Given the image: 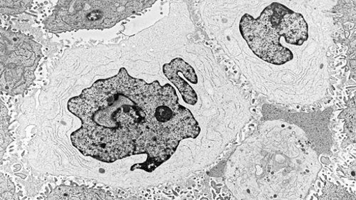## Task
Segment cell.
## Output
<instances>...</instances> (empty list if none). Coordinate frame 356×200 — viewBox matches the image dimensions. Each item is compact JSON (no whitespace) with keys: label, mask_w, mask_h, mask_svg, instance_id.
<instances>
[{"label":"cell","mask_w":356,"mask_h":200,"mask_svg":"<svg viewBox=\"0 0 356 200\" xmlns=\"http://www.w3.org/2000/svg\"><path fill=\"white\" fill-rule=\"evenodd\" d=\"M270 139L252 173L236 180L241 199H302L319 171L316 153L298 128L282 122H270Z\"/></svg>","instance_id":"3957f363"},{"label":"cell","mask_w":356,"mask_h":200,"mask_svg":"<svg viewBox=\"0 0 356 200\" xmlns=\"http://www.w3.org/2000/svg\"><path fill=\"white\" fill-rule=\"evenodd\" d=\"M156 1H58L44 21L51 33L104 30L152 6Z\"/></svg>","instance_id":"277c9868"},{"label":"cell","mask_w":356,"mask_h":200,"mask_svg":"<svg viewBox=\"0 0 356 200\" xmlns=\"http://www.w3.org/2000/svg\"><path fill=\"white\" fill-rule=\"evenodd\" d=\"M68 109L81 122L71 140L83 156L113 163L145 155L131 170L148 174L172 158L182 141L197 139L202 130L172 85L147 83L125 68L83 90L69 101Z\"/></svg>","instance_id":"6da1fadb"},{"label":"cell","mask_w":356,"mask_h":200,"mask_svg":"<svg viewBox=\"0 0 356 200\" xmlns=\"http://www.w3.org/2000/svg\"><path fill=\"white\" fill-rule=\"evenodd\" d=\"M33 1H1V15H17L24 13L33 6Z\"/></svg>","instance_id":"52a82bcc"},{"label":"cell","mask_w":356,"mask_h":200,"mask_svg":"<svg viewBox=\"0 0 356 200\" xmlns=\"http://www.w3.org/2000/svg\"><path fill=\"white\" fill-rule=\"evenodd\" d=\"M8 110L1 100V160L8 147L11 144L13 138L10 134V117Z\"/></svg>","instance_id":"8992f818"},{"label":"cell","mask_w":356,"mask_h":200,"mask_svg":"<svg viewBox=\"0 0 356 200\" xmlns=\"http://www.w3.org/2000/svg\"><path fill=\"white\" fill-rule=\"evenodd\" d=\"M1 92L23 95L36 78L42 46L31 38L1 26Z\"/></svg>","instance_id":"5b68a950"},{"label":"cell","mask_w":356,"mask_h":200,"mask_svg":"<svg viewBox=\"0 0 356 200\" xmlns=\"http://www.w3.org/2000/svg\"><path fill=\"white\" fill-rule=\"evenodd\" d=\"M257 17L246 13L241 38L258 62L260 92L270 100L310 106L332 94V24L315 2L264 1Z\"/></svg>","instance_id":"7a4b0ae2"}]
</instances>
